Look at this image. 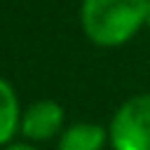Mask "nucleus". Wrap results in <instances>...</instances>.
Listing matches in <instances>:
<instances>
[{
	"mask_svg": "<svg viewBox=\"0 0 150 150\" xmlns=\"http://www.w3.org/2000/svg\"><path fill=\"white\" fill-rule=\"evenodd\" d=\"M145 0H82L80 28L101 49H117L145 28Z\"/></svg>",
	"mask_w": 150,
	"mask_h": 150,
	"instance_id": "obj_1",
	"label": "nucleus"
},
{
	"mask_svg": "<svg viewBox=\"0 0 150 150\" xmlns=\"http://www.w3.org/2000/svg\"><path fill=\"white\" fill-rule=\"evenodd\" d=\"M110 150H150V91L124 98L108 122Z\"/></svg>",
	"mask_w": 150,
	"mask_h": 150,
	"instance_id": "obj_2",
	"label": "nucleus"
},
{
	"mask_svg": "<svg viewBox=\"0 0 150 150\" xmlns=\"http://www.w3.org/2000/svg\"><path fill=\"white\" fill-rule=\"evenodd\" d=\"M63 129H66V110L61 103L52 98L33 101L21 112L19 134L28 143H45V141L59 138Z\"/></svg>",
	"mask_w": 150,
	"mask_h": 150,
	"instance_id": "obj_3",
	"label": "nucleus"
},
{
	"mask_svg": "<svg viewBox=\"0 0 150 150\" xmlns=\"http://www.w3.org/2000/svg\"><path fill=\"white\" fill-rule=\"evenodd\" d=\"M108 145V127L98 122L68 124L56 138V150H105Z\"/></svg>",
	"mask_w": 150,
	"mask_h": 150,
	"instance_id": "obj_4",
	"label": "nucleus"
},
{
	"mask_svg": "<svg viewBox=\"0 0 150 150\" xmlns=\"http://www.w3.org/2000/svg\"><path fill=\"white\" fill-rule=\"evenodd\" d=\"M21 105H19V96L14 91V87L0 77V148L12 143V138L19 134V124H21Z\"/></svg>",
	"mask_w": 150,
	"mask_h": 150,
	"instance_id": "obj_5",
	"label": "nucleus"
},
{
	"mask_svg": "<svg viewBox=\"0 0 150 150\" xmlns=\"http://www.w3.org/2000/svg\"><path fill=\"white\" fill-rule=\"evenodd\" d=\"M0 150H38V148H35L33 143H28V141H26V143H14V141H12V143L2 145Z\"/></svg>",
	"mask_w": 150,
	"mask_h": 150,
	"instance_id": "obj_6",
	"label": "nucleus"
},
{
	"mask_svg": "<svg viewBox=\"0 0 150 150\" xmlns=\"http://www.w3.org/2000/svg\"><path fill=\"white\" fill-rule=\"evenodd\" d=\"M145 23L150 28V0H145Z\"/></svg>",
	"mask_w": 150,
	"mask_h": 150,
	"instance_id": "obj_7",
	"label": "nucleus"
}]
</instances>
